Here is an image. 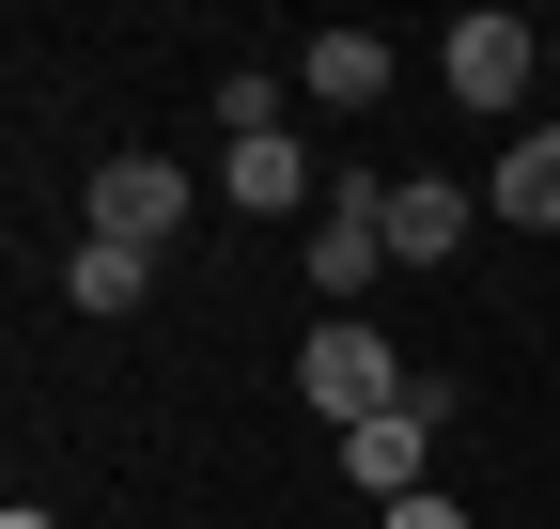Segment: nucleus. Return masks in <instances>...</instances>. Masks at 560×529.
I'll list each match as a JSON object with an SVG mask.
<instances>
[{
  "instance_id": "5",
  "label": "nucleus",
  "mask_w": 560,
  "mask_h": 529,
  "mask_svg": "<svg viewBox=\"0 0 560 529\" xmlns=\"http://www.w3.org/2000/svg\"><path fill=\"white\" fill-rule=\"evenodd\" d=\"M187 187H202V172H172V156H109V172H94V234H109V249H172Z\"/></svg>"
},
{
  "instance_id": "7",
  "label": "nucleus",
  "mask_w": 560,
  "mask_h": 529,
  "mask_svg": "<svg viewBox=\"0 0 560 529\" xmlns=\"http://www.w3.org/2000/svg\"><path fill=\"white\" fill-rule=\"evenodd\" d=\"M219 203H249V219H296V203H327V172H312L296 141H234V156H219Z\"/></svg>"
},
{
  "instance_id": "13",
  "label": "nucleus",
  "mask_w": 560,
  "mask_h": 529,
  "mask_svg": "<svg viewBox=\"0 0 560 529\" xmlns=\"http://www.w3.org/2000/svg\"><path fill=\"white\" fill-rule=\"evenodd\" d=\"M545 79H560V32H545Z\"/></svg>"
},
{
  "instance_id": "2",
  "label": "nucleus",
  "mask_w": 560,
  "mask_h": 529,
  "mask_svg": "<svg viewBox=\"0 0 560 529\" xmlns=\"http://www.w3.org/2000/svg\"><path fill=\"white\" fill-rule=\"evenodd\" d=\"M312 281H327V296H374V281H389V187H374V172H327V203H312Z\"/></svg>"
},
{
  "instance_id": "12",
  "label": "nucleus",
  "mask_w": 560,
  "mask_h": 529,
  "mask_svg": "<svg viewBox=\"0 0 560 529\" xmlns=\"http://www.w3.org/2000/svg\"><path fill=\"white\" fill-rule=\"evenodd\" d=\"M389 529H482V514H452L436 483H420V498H389Z\"/></svg>"
},
{
  "instance_id": "4",
  "label": "nucleus",
  "mask_w": 560,
  "mask_h": 529,
  "mask_svg": "<svg viewBox=\"0 0 560 529\" xmlns=\"http://www.w3.org/2000/svg\"><path fill=\"white\" fill-rule=\"evenodd\" d=\"M436 421H452V389H436V374H405V405L342 436V468H359L374 498H420V451H436Z\"/></svg>"
},
{
  "instance_id": "11",
  "label": "nucleus",
  "mask_w": 560,
  "mask_h": 529,
  "mask_svg": "<svg viewBox=\"0 0 560 529\" xmlns=\"http://www.w3.org/2000/svg\"><path fill=\"white\" fill-rule=\"evenodd\" d=\"M219 125H234V141H280V79H265V62H234V79H219Z\"/></svg>"
},
{
  "instance_id": "3",
  "label": "nucleus",
  "mask_w": 560,
  "mask_h": 529,
  "mask_svg": "<svg viewBox=\"0 0 560 529\" xmlns=\"http://www.w3.org/2000/svg\"><path fill=\"white\" fill-rule=\"evenodd\" d=\"M529 62H545V47H529V16H499V0H467V16L436 32V79H452L467 109H529Z\"/></svg>"
},
{
  "instance_id": "1",
  "label": "nucleus",
  "mask_w": 560,
  "mask_h": 529,
  "mask_svg": "<svg viewBox=\"0 0 560 529\" xmlns=\"http://www.w3.org/2000/svg\"><path fill=\"white\" fill-rule=\"evenodd\" d=\"M296 405H312V421H342V436H359V421H389V405H405V358L374 343V327H359V311H327V327H312V343H296Z\"/></svg>"
},
{
  "instance_id": "10",
  "label": "nucleus",
  "mask_w": 560,
  "mask_h": 529,
  "mask_svg": "<svg viewBox=\"0 0 560 529\" xmlns=\"http://www.w3.org/2000/svg\"><path fill=\"white\" fill-rule=\"evenodd\" d=\"M62 296H79V311H140V296H156V249H109V234H79Z\"/></svg>"
},
{
  "instance_id": "8",
  "label": "nucleus",
  "mask_w": 560,
  "mask_h": 529,
  "mask_svg": "<svg viewBox=\"0 0 560 529\" xmlns=\"http://www.w3.org/2000/svg\"><path fill=\"white\" fill-rule=\"evenodd\" d=\"M482 219H514V234H560V125H529V141L482 172Z\"/></svg>"
},
{
  "instance_id": "9",
  "label": "nucleus",
  "mask_w": 560,
  "mask_h": 529,
  "mask_svg": "<svg viewBox=\"0 0 560 529\" xmlns=\"http://www.w3.org/2000/svg\"><path fill=\"white\" fill-rule=\"evenodd\" d=\"M296 79H312L327 109H374V94H389V32H359V16L312 32V47H296Z\"/></svg>"
},
{
  "instance_id": "6",
  "label": "nucleus",
  "mask_w": 560,
  "mask_h": 529,
  "mask_svg": "<svg viewBox=\"0 0 560 529\" xmlns=\"http://www.w3.org/2000/svg\"><path fill=\"white\" fill-rule=\"evenodd\" d=\"M467 234H482V187L467 172H405L389 187V264H452Z\"/></svg>"
}]
</instances>
